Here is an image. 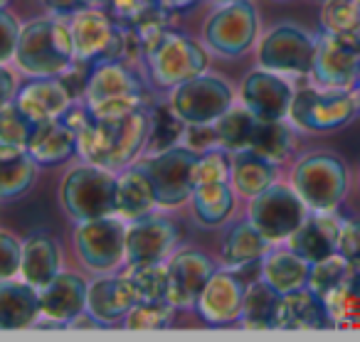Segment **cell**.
Wrapping results in <instances>:
<instances>
[{"label": "cell", "mask_w": 360, "mask_h": 342, "mask_svg": "<svg viewBox=\"0 0 360 342\" xmlns=\"http://www.w3.org/2000/svg\"><path fill=\"white\" fill-rule=\"evenodd\" d=\"M70 22L65 18H37L22 25L15 50V67L27 77H60L75 62Z\"/></svg>", "instance_id": "obj_1"}, {"label": "cell", "mask_w": 360, "mask_h": 342, "mask_svg": "<svg viewBox=\"0 0 360 342\" xmlns=\"http://www.w3.org/2000/svg\"><path fill=\"white\" fill-rule=\"evenodd\" d=\"M148 77L158 89H175L183 81L207 72V52L183 32L165 30L143 42Z\"/></svg>", "instance_id": "obj_2"}, {"label": "cell", "mask_w": 360, "mask_h": 342, "mask_svg": "<svg viewBox=\"0 0 360 342\" xmlns=\"http://www.w3.org/2000/svg\"><path fill=\"white\" fill-rule=\"evenodd\" d=\"M65 212L75 222L116 214V170L84 163L65 175L60 188Z\"/></svg>", "instance_id": "obj_3"}, {"label": "cell", "mask_w": 360, "mask_h": 342, "mask_svg": "<svg viewBox=\"0 0 360 342\" xmlns=\"http://www.w3.org/2000/svg\"><path fill=\"white\" fill-rule=\"evenodd\" d=\"M291 185L311 212H333L348 192V168L335 153L316 150L296 163Z\"/></svg>", "instance_id": "obj_4"}, {"label": "cell", "mask_w": 360, "mask_h": 342, "mask_svg": "<svg viewBox=\"0 0 360 342\" xmlns=\"http://www.w3.org/2000/svg\"><path fill=\"white\" fill-rule=\"evenodd\" d=\"M360 111L358 96L353 89L338 86H304L294 91L289 121L301 131L321 133V131L343 129Z\"/></svg>", "instance_id": "obj_5"}, {"label": "cell", "mask_w": 360, "mask_h": 342, "mask_svg": "<svg viewBox=\"0 0 360 342\" xmlns=\"http://www.w3.org/2000/svg\"><path fill=\"white\" fill-rule=\"evenodd\" d=\"M306 217H309V207L294 190V185L274 183L264 192L250 197L247 219L271 244L289 242V237L306 222Z\"/></svg>", "instance_id": "obj_6"}, {"label": "cell", "mask_w": 360, "mask_h": 342, "mask_svg": "<svg viewBox=\"0 0 360 342\" xmlns=\"http://www.w3.org/2000/svg\"><path fill=\"white\" fill-rule=\"evenodd\" d=\"M200 153L191 145H175L163 153H150L146 160H139L148 173L155 190V202L160 209H175L191 202L193 197V168Z\"/></svg>", "instance_id": "obj_7"}, {"label": "cell", "mask_w": 360, "mask_h": 342, "mask_svg": "<svg viewBox=\"0 0 360 342\" xmlns=\"http://www.w3.org/2000/svg\"><path fill=\"white\" fill-rule=\"evenodd\" d=\"M168 104L188 126H207L235 106V91L222 77L202 72L170 89Z\"/></svg>", "instance_id": "obj_8"}, {"label": "cell", "mask_w": 360, "mask_h": 342, "mask_svg": "<svg viewBox=\"0 0 360 342\" xmlns=\"http://www.w3.org/2000/svg\"><path fill=\"white\" fill-rule=\"evenodd\" d=\"M126 232H129V222L116 214L77 222V256L94 273L114 271L121 266V261H126Z\"/></svg>", "instance_id": "obj_9"}, {"label": "cell", "mask_w": 360, "mask_h": 342, "mask_svg": "<svg viewBox=\"0 0 360 342\" xmlns=\"http://www.w3.org/2000/svg\"><path fill=\"white\" fill-rule=\"evenodd\" d=\"M316 50H319V37L306 32L304 27L296 25H279L269 30L259 42L257 60L259 67L279 74H314Z\"/></svg>", "instance_id": "obj_10"}, {"label": "cell", "mask_w": 360, "mask_h": 342, "mask_svg": "<svg viewBox=\"0 0 360 342\" xmlns=\"http://www.w3.org/2000/svg\"><path fill=\"white\" fill-rule=\"evenodd\" d=\"M259 32L257 8L250 0L220 6L205 22V42L222 57H242L252 50Z\"/></svg>", "instance_id": "obj_11"}, {"label": "cell", "mask_w": 360, "mask_h": 342, "mask_svg": "<svg viewBox=\"0 0 360 342\" xmlns=\"http://www.w3.org/2000/svg\"><path fill=\"white\" fill-rule=\"evenodd\" d=\"M360 74V32L358 35H330L321 32L314 62V79L321 86L353 89Z\"/></svg>", "instance_id": "obj_12"}, {"label": "cell", "mask_w": 360, "mask_h": 342, "mask_svg": "<svg viewBox=\"0 0 360 342\" xmlns=\"http://www.w3.org/2000/svg\"><path fill=\"white\" fill-rule=\"evenodd\" d=\"M247 286L250 283L240 276L235 268H217L207 281L205 291L198 298V315L210 327L240 325L242 310H245Z\"/></svg>", "instance_id": "obj_13"}, {"label": "cell", "mask_w": 360, "mask_h": 342, "mask_svg": "<svg viewBox=\"0 0 360 342\" xmlns=\"http://www.w3.org/2000/svg\"><path fill=\"white\" fill-rule=\"evenodd\" d=\"M217 271L215 261L200 249H180L170 256L168 273V303H173L178 310H195L198 298L205 291L207 281Z\"/></svg>", "instance_id": "obj_14"}, {"label": "cell", "mask_w": 360, "mask_h": 342, "mask_svg": "<svg viewBox=\"0 0 360 342\" xmlns=\"http://www.w3.org/2000/svg\"><path fill=\"white\" fill-rule=\"evenodd\" d=\"M240 99L257 119H289L291 101H294V89L291 84L271 70H259L250 72L242 81Z\"/></svg>", "instance_id": "obj_15"}, {"label": "cell", "mask_w": 360, "mask_h": 342, "mask_svg": "<svg viewBox=\"0 0 360 342\" xmlns=\"http://www.w3.org/2000/svg\"><path fill=\"white\" fill-rule=\"evenodd\" d=\"M178 242V227L170 219L148 214L129 222L126 232V263H158L170 256Z\"/></svg>", "instance_id": "obj_16"}, {"label": "cell", "mask_w": 360, "mask_h": 342, "mask_svg": "<svg viewBox=\"0 0 360 342\" xmlns=\"http://www.w3.org/2000/svg\"><path fill=\"white\" fill-rule=\"evenodd\" d=\"M72 42H75V57L82 62H109L111 47H114L119 22L104 11L84 8L70 18Z\"/></svg>", "instance_id": "obj_17"}, {"label": "cell", "mask_w": 360, "mask_h": 342, "mask_svg": "<svg viewBox=\"0 0 360 342\" xmlns=\"http://www.w3.org/2000/svg\"><path fill=\"white\" fill-rule=\"evenodd\" d=\"M333 327L326 303L319 293L309 286L299 288L294 293H284L276 303L274 313V330L281 332H314Z\"/></svg>", "instance_id": "obj_18"}, {"label": "cell", "mask_w": 360, "mask_h": 342, "mask_svg": "<svg viewBox=\"0 0 360 342\" xmlns=\"http://www.w3.org/2000/svg\"><path fill=\"white\" fill-rule=\"evenodd\" d=\"M15 104L35 124H45V121L62 119L75 104V96L70 94L62 77H32L27 84L18 89Z\"/></svg>", "instance_id": "obj_19"}, {"label": "cell", "mask_w": 360, "mask_h": 342, "mask_svg": "<svg viewBox=\"0 0 360 342\" xmlns=\"http://www.w3.org/2000/svg\"><path fill=\"white\" fill-rule=\"evenodd\" d=\"M139 301V291H136V286L126 273H121V276H101L89 283L86 310L94 317H99L106 327H114L119 322H124V317L129 315L131 308Z\"/></svg>", "instance_id": "obj_20"}, {"label": "cell", "mask_w": 360, "mask_h": 342, "mask_svg": "<svg viewBox=\"0 0 360 342\" xmlns=\"http://www.w3.org/2000/svg\"><path fill=\"white\" fill-rule=\"evenodd\" d=\"M343 217L338 212H314L306 222L289 237V249L299 254L304 261L319 263L338 251V234Z\"/></svg>", "instance_id": "obj_21"}, {"label": "cell", "mask_w": 360, "mask_h": 342, "mask_svg": "<svg viewBox=\"0 0 360 342\" xmlns=\"http://www.w3.org/2000/svg\"><path fill=\"white\" fill-rule=\"evenodd\" d=\"M89 303V283L77 273H57L45 288H40L42 317L70 325L79 313L86 310Z\"/></svg>", "instance_id": "obj_22"}, {"label": "cell", "mask_w": 360, "mask_h": 342, "mask_svg": "<svg viewBox=\"0 0 360 342\" xmlns=\"http://www.w3.org/2000/svg\"><path fill=\"white\" fill-rule=\"evenodd\" d=\"M111 126V150L104 168L121 170L136 163L148 145L150 136V109H139L119 121H106Z\"/></svg>", "instance_id": "obj_23"}, {"label": "cell", "mask_w": 360, "mask_h": 342, "mask_svg": "<svg viewBox=\"0 0 360 342\" xmlns=\"http://www.w3.org/2000/svg\"><path fill=\"white\" fill-rule=\"evenodd\" d=\"M155 207H158L155 190L143 165L131 163L116 170V217H121L124 222H134L153 214Z\"/></svg>", "instance_id": "obj_24"}, {"label": "cell", "mask_w": 360, "mask_h": 342, "mask_svg": "<svg viewBox=\"0 0 360 342\" xmlns=\"http://www.w3.org/2000/svg\"><path fill=\"white\" fill-rule=\"evenodd\" d=\"M40 317V291L22 278L20 281L3 278V283H0V330H27V327H35Z\"/></svg>", "instance_id": "obj_25"}, {"label": "cell", "mask_w": 360, "mask_h": 342, "mask_svg": "<svg viewBox=\"0 0 360 342\" xmlns=\"http://www.w3.org/2000/svg\"><path fill=\"white\" fill-rule=\"evenodd\" d=\"M27 153L42 168L67 163L72 155H77V133L62 119L37 124L27 140Z\"/></svg>", "instance_id": "obj_26"}, {"label": "cell", "mask_w": 360, "mask_h": 342, "mask_svg": "<svg viewBox=\"0 0 360 342\" xmlns=\"http://www.w3.org/2000/svg\"><path fill=\"white\" fill-rule=\"evenodd\" d=\"M271 242L247 219L230 227L222 239V263L235 271H245L247 266H257L269 254Z\"/></svg>", "instance_id": "obj_27"}, {"label": "cell", "mask_w": 360, "mask_h": 342, "mask_svg": "<svg viewBox=\"0 0 360 342\" xmlns=\"http://www.w3.org/2000/svg\"><path fill=\"white\" fill-rule=\"evenodd\" d=\"M62 254L60 246L47 234H32L27 242H22V266L20 278L35 286L37 291L45 288L52 278L60 273Z\"/></svg>", "instance_id": "obj_28"}, {"label": "cell", "mask_w": 360, "mask_h": 342, "mask_svg": "<svg viewBox=\"0 0 360 342\" xmlns=\"http://www.w3.org/2000/svg\"><path fill=\"white\" fill-rule=\"evenodd\" d=\"M309 273L311 263L291 249H276L262 258V278L281 296L309 286Z\"/></svg>", "instance_id": "obj_29"}, {"label": "cell", "mask_w": 360, "mask_h": 342, "mask_svg": "<svg viewBox=\"0 0 360 342\" xmlns=\"http://www.w3.org/2000/svg\"><path fill=\"white\" fill-rule=\"evenodd\" d=\"M124 94H143V81L139 79V74L124 62H96L84 101H101Z\"/></svg>", "instance_id": "obj_30"}, {"label": "cell", "mask_w": 360, "mask_h": 342, "mask_svg": "<svg viewBox=\"0 0 360 342\" xmlns=\"http://www.w3.org/2000/svg\"><path fill=\"white\" fill-rule=\"evenodd\" d=\"M279 178V163L266 160L252 150H237L232 153V185L245 197L264 192L269 185Z\"/></svg>", "instance_id": "obj_31"}, {"label": "cell", "mask_w": 360, "mask_h": 342, "mask_svg": "<svg viewBox=\"0 0 360 342\" xmlns=\"http://www.w3.org/2000/svg\"><path fill=\"white\" fill-rule=\"evenodd\" d=\"M37 175V163L27 148L0 145V195L15 199L32 188Z\"/></svg>", "instance_id": "obj_32"}, {"label": "cell", "mask_w": 360, "mask_h": 342, "mask_svg": "<svg viewBox=\"0 0 360 342\" xmlns=\"http://www.w3.org/2000/svg\"><path fill=\"white\" fill-rule=\"evenodd\" d=\"M191 204L198 224H202L207 229L220 227L235 212V185L232 183L200 185V188L193 190Z\"/></svg>", "instance_id": "obj_33"}, {"label": "cell", "mask_w": 360, "mask_h": 342, "mask_svg": "<svg viewBox=\"0 0 360 342\" xmlns=\"http://www.w3.org/2000/svg\"><path fill=\"white\" fill-rule=\"evenodd\" d=\"M247 150H252V153L262 155L266 160H274V163H284L291 155V150H294V136H291V129L286 126V119H257Z\"/></svg>", "instance_id": "obj_34"}, {"label": "cell", "mask_w": 360, "mask_h": 342, "mask_svg": "<svg viewBox=\"0 0 360 342\" xmlns=\"http://www.w3.org/2000/svg\"><path fill=\"white\" fill-rule=\"evenodd\" d=\"M281 293H276L264 278H257L247 286L245 310L240 317V327L245 330H274V313Z\"/></svg>", "instance_id": "obj_35"}, {"label": "cell", "mask_w": 360, "mask_h": 342, "mask_svg": "<svg viewBox=\"0 0 360 342\" xmlns=\"http://www.w3.org/2000/svg\"><path fill=\"white\" fill-rule=\"evenodd\" d=\"M333 327H355L360 325V271L355 268L345 283L323 296Z\"/></svg>", "instance_id": "obj_36"}, {"label": "cell", "mask_w": 360, "mask_h": 342, "mask_svg": "<svg viewBox=\"0 0 360 342\" xmlns=\"http://www.w3.org/2000/svg\"><path fill=\"white\" fill-rule=\"evenodd\" d=\"M255 124H257V116L252 114L245 104L232 106L230 111H225V114L212 124L215 126L220 148L230 150V153L247 150L250 148V138H252V131H255Z\"/></svg>", "instance_id": "obj_37"}, {"label": "cell", "mask_w": 360, "mask_h": 342, "mask_svg": "<svg viewBox=\"0 0 360 342\" xmlns=\"http://www.w3.org/2000/svg\"><path fill=\"white\" fill-rule=\"evenodd\" d=\"M188 124L173 111L170 104H158L150 109V136L146 150L150 153H163L168 148H175L178 140L186 136Z\"/></svg>", "instance_id": "obj_38"}, {"label": "cell", "mask_w": 360, "mask_h": 342, "mask_svg": "<svg viewBox=\"0 0 360 342\" xmlns=\"http://www.w3.org/2000/svg\"><path fill=\"white\" fill-rule=\"evenodd\" d=\"M175 310L178 308L168 301H139L131 308V313L124 317L121 325L126 330H136V332L168 330L175 320Z\"/></svg>", "instance_id": "obj_39"}, {"label": "cell", "mask_w": 360, "mask_h": 342, "mask_svg": "<svg viewBox=\"0 0 360 342\" xmlns=\"http://www.w3.org/2000/svg\"><path fill=\"white\" fill-rule=\"evenodd\" d=\"M126 276L139 291L141 301H168V286H170V273L168 263H129Z\"/></svg>", "instance_id": "obj_40"}, {"label": "cell", "mask_w": 360, "mask_h": 342, "mask_svg": "<svg viewBox=\"0 0 360 342\" xmlns=\"http://www.w3.org/2000/svg\"><path fill=\"white\" fill-rule=\"evenodd\" d=\"M321 30L330 35H358L360 8L353 0H323L321 6Z\"/></svg>", "instance_id": "obj_41"}, {"label": "cell", "mask_w": 360, "mask_h": 342, "mask_svg": "<svg viewBox=\"0 0 360 342\" xmlns=\"http://www.w3.org/2000/svg\"><path fill=\"white\" fill-rule=\"evenodd\" d=\"M355 268L348 263V258H343L338 251L333 256L323 258L319 263H311V273H309V288L314 293H319L321 298L326 293H330L333 288H338L340 283H345L350 278Z\"/></svg>", "instance_id": "obj_42"}, {"label": "cell", "mask_w": 360, "mask_h": 342, "mask_svg": "<svg viewBox=\"0 0 360 342\" xmlns=\"http://www.w3.org/2000/svg\"><path fill=\"white\" fill-rule=\"evenodd\" d=\"M35 121L15 104L8 101L0 109V145H15V148H27L32 131H35Z\"/></svg>", "instance_id": "obj_43"}, {"label": "cell", "mask_w": 360, "mask_h": 342, "mask_svg": "<svg viewBox=\"0 0 360 342\" xmlns=\"http://www.w3.org/2000/svg\"><path fill=\"white\" fill-rule=\"evenodd\" d=\"M210 183H232V153L225 148H212L207 153H200L195 168H193V185Z\"/></svg>", "instance_id": "obj_44"}, {"label": "cell", "mask_w": 360, "mask_h": 342, "mask_svg": "<svg viewBox=\"0 0 360 342\" xmlns=\"http://www.w3.org/2000/svg\"><path fill=\"white\" fill-rule=\"evenodd\" d=\"M86 106L94 114V119L119 121L124 116L134 114V111L143 109L146 99L143 94H124V96H109V99H101V101H86Z\"/></svg>", "instance_id": "obj_45"}, {"label": "cell", "mask_w": 360, "mask_h": 342, "mask_svg": "<svg viewBox=\"0 0 360 342\" xmlns=\"http://www.w3.org/2000/svg\"><path fill=\"white\" fill-rule=\"evenodd\" d=\"M338 254L360 271V219H343L338 234Z\"/></svg>", "instance_id": "obj_46"}, {"label": "cell", "mask_w": 360, "mask_h": 342, "mask_svg": "<svg viewBox=\"0 0 360 342\" xmlns=\"http://www.w3.org/2000/svg\"><path fill=\"white\" fill-rule=\"evenodd\" d=\"M0 251H3V271H0V278H13L20 273L22 266V244L18 242L13 234L3 232L0 234Z\"/></svg>", "instance_id": "obj_47"}, {"label": "cell", "mask_w": 360, "mask_h": 342, "mask_svg": "<svg viewBox=\"0 0 360 342\" xmlns=\"http://www.w3.org/2000/svg\"><path fill=\"white\" fill-rule=\"evenodd\" d=\"M0 25H3V65H8V62H13V57H15L22 27H20V22H18L15 18L6 11V8L0 11Z\"/></svg>", "instance_id": "obj_48"}, {"label": "cell", "mask_w": 360, "mask_h": 342, "mask_svg": "<svg viewBox=\"0 0 360 342\" xmlns=\"http://www.w3.org/2000/svg\"><path fill=\"white\" fill-rule=\"evenodd\" d=\"M186 140L193 150L198 153H207L212 148H220L217 143V133H215V126L207 124V126H188L186 129Z\"/></svg>", "instance_id": "obj_49"}, {"label": "cell", "mask_w": 360, "mask_h": 342, "mask_svg": "<svg viewBox=\"0 0 360 342\" xmlns=\"http://www.w3.org/2000/svg\"><path fill=\"white\" fill-rule=\"evenodd\" d=\"M45 8L57 18H72L84 11V0H45Z\"/></svg>", "instance_id": "obj_50"}, {"label": "cell", "mask_w": 360, "mask_h": 342, "mask_svg": "<svg viewBox=\"0 0 360 342\" xmlns=\"http://www.w3.org/2000/svg\"><path fill=\"white\" fill-rule=\"evenodd\" d=\"M0 84H3V104L8 101H15L18 96V81H15V72H11V67H0Z\"/></svg>", "instance_id": "obj_51"}, {"label": "cell", "mask_w": 360, "mask_h": 342, "mask_svg": "<svg viewBox=\"0 0 360 342\" xmlns=\"http://www.w3.org/2000/svg\"><path fill=\"white\" fill-rule=\"evenodd\" d=\"M101 327H106L104 322H101L99 317L91 315L89 310H84V313H79L75 320H70L67 330H101Z\"/></svg>", "instance_id": "obj_52"}, {"label": "cell", "mask_w": 360, "mask_h": 342, "mask_svg": "<svg viewBox=\"0 0 360 342\" xmlns=\"http://www.w3.org/2000/svg\"><path fill=\"white\" fill-rule=\"evenodd\" d=\"M158 3L163 8H168V11L178 13V11H186V8H193L198 0H158Z\"/></svg>", "instance_id": "obj_53"}, {"label": "cell", "mask_w": 360, "mask_h": 342, "mask_svg": "<svg viewBox=\"0 0 360 342\" xmlns=\"http://www.w3.org/2000/svg\"><path fill=\"white\" fill-rule=\"evenodd\" d=\"M116 0H84L86 8H94V11H104V13H111Z\"/></svg>", "instance_id": "obj_54"}, {"label": "cell", "mask_w": 360, "mask_h": 342, "mask_svg": "<svg viewBox=\"0 0 360 342\" xmlns=\"http://www.w3.org/2000/svg\"><path fill=\"white\" fill-rule=\"evenodd\" d=\"M353 91H355V96H358V104H360V74H358V79H355V84H353Z\"/></svg>", "instance_id": "obj_55"}, {"label": "cell", "mask_w": 360, "mask_h": 342, "mask_svg": "<svg viewBox=\"0 0 360 342\" xmlns=\"http://www.w3.org/2000/svg\"><path fill=\"white\" fill-rule=\"evenodd\" d=\"M215 6H227V3H235V0H212Z\"/></svg>", "instance_id": "obj_56"}, {"label": "cell", "mask_w": 360, "mask_h": 342, "mask_svg": "<svg viewBox=\"0 0 360 342\" xmlns=\"http://www.w3.org/2000/svg\"><path fill=\"white\" fill-rule=\"evenodd\" d=\"M8 3H11V0H0V6H3V8H6V6H8Z\"/></svg>", "instance_id": "obj_57"}, {"label": "cell", "mask_w": 360, "mask_h": 342, "mask_svg": "<svg viewBox=\"0 0 360 342\" xmlns=\"http://www.w3.org/2000/svg\"><path fill=\"white\" fill-rule=\"evenodd\" d=\"M353 3H355V6H358V8H360V0H353Z\"/></svg>", "instance_id": "obj_58"}]
</instances>
